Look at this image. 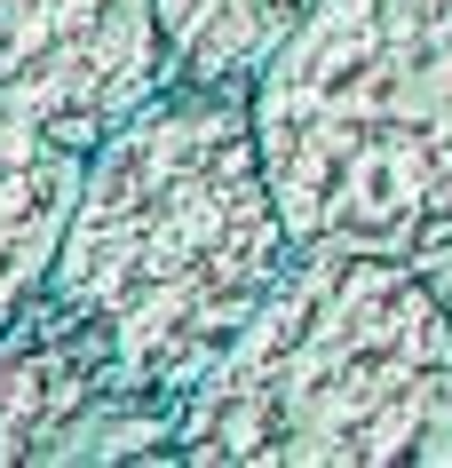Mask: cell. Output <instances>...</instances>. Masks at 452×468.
I'll list each match as a JSON object with an SVG mask.
<instances>
[{
  "label": "cell",
  "instance_id": "obj_1",
  "mask_svg": "<svg viewBox=\"0 0 452 468\" xmlns=\"http://www.w3.org/2000/svg\"><path fill=\"white\" fill-rule=\"evenodd\" d=\"M294 262L247 80H167L88 151L48 294L96 342L103 397H183Z\"/></svg>",
  "mask_w": 452,
  "mask_h": 468
},
{
  "label": "cell",
  "instance_id": "obj_2",
  "mask_svg": "<svg viewBox=\"0 0 452 468\" xmlns=\"http://www.w3.org/2000/svg\"><path fill=\"white\" fill-rule=\"evenodd\" d=\"M452 413V325L413 254L294 247L270 302L175 405L199 468L428 461Z\"/></svg>",
  "mask_w": 452,
  "mask_h": 468
},
{
  "label": "cell",
  "instance_id": "obj_3",
  "mask_svg": "<svg viewBox=\"0 0 452 468\" xmlns=\"http://www.w3.org/2000/svg\"><path fill=\"white\" fill-rule=\"evenodd\" d=\"M247 112L294 247L452 239V0H310Z\"/></svg>",
  "mask_w": 452,
  "mask_h": 468
},
{
  "label": "cell",
  "instance_id": "obj_4",
  "mask_svg": "<svg viewBox=\"0 0 452 468\" xmlns=\"http://www.w3.org/2000/svg\"><path fill=\"white\" fill-rule=\"evenodd\" d=\"M167 80H183L151 0H0V103L96 151Z\"/></svg>",
  "mask_w": 452,
  "mask_h": 468
},
{
  "label": "cell",
  "instance_id": "obj_5",
  "mask_svg": "<svg viewBox=\"0 0 452 468\" xmlns=\"http://www.w3.org/2000/svg\"><path fill=\"white\" fill-rule=\"evenodd\" d=\"M88 405H103L96 342L72 325V310L40 286L32 310L0 334V461H48L56 437Z\"/></svg>",
  "mask_w": 452,
  "mask_h": 468
},
{
  "label": "cell",
  "instance_id": "obj_6",
  "mask_svg": "<svg viewBox=\"0 0 452 468\" xmlns=\"http://www.w3.org/2000/svg\"><path fill=\"white\" fill-rule=\"evenodd\" d=\"M79 175H88V151L56 144L48 127L16 120L0 103V334L48 286L72 198H79Z\"/></svg>",
  "mask_w": 452,
  "mask_h": 468
},
{
  "label": "cell",
  "instance_id": "obj_7",
  "mask_svg": "<svg viewBox=\"0 0 452 468\" xmlns=\"http://www.w3.org/2000/svg\"><path fill=\"white\" fill-rule=\"evenodd\" d=\"M183 80H254L310 0H151Z\"/></svg>",
  "mask_w": 452,
  "mask_h": 468
},
{
  "label": "cell",
  "instance_id": "obj_8",
  "mask_svg": "<svg viewBox=\"0 0 452 468\" xmlns=\"http://www.w3.org/2000/svg\"><path fill=\"white\" fill-rule=\"evenodd\" d=\"M413 262H421L428 294L445 302V325H452V239H436V247H421ZM428 461H452V413H445V429H436V444H428Z\"/></svg>",
  "mask_w": 452,
  "mask_h": 468
}]
</instances>
